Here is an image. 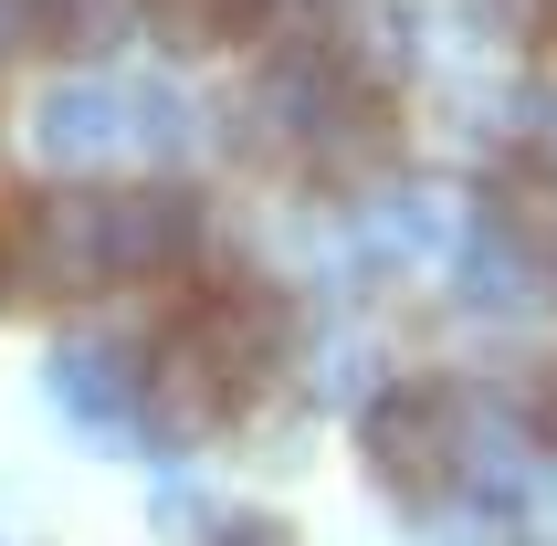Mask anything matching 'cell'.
Segmentation results:
<instances>
[{"label":"cell","mask_w":557,"mask_h":546,"mask_svg":"<svg viewBox=\"0 0 557 546\" xmlns=\"http://www.w3.org/2000/svg\"><path fill=\"white\" fill-rule=\"evenodd\" d=\"M158 525H169V536H211V516H200V494H180V484L158 494Z\"/></svg>","instance_id":"cell-12"},{"label":"cell","mask_w":557,"mask_h":546,"mask_svg":"<svg viewBox=\"0 0 557 546\" xmlns=\"http://www.w3.org/2000/svg\"><path fill=\"white\" fill-rule=\"evenodd\" d=\"M11 284H22V252H0V305H11Z\"/></svg>","instance_id":"cell-15"},{"label":"cell","mask_w":557,"mask_h":546,"mask_svg":"<svg viewBox=\"0 0 557 546\" xmlns=\"http://www.w3.org/2000/svg\"><path fill=\"white\" fill-rule=\"evenodd\" d=\"M358 452H369L379 494H400V505H442V494L463 484V452H473L463 389H442V379H400V389H379L369 410H358Z\"/></svg>","instance_id":"cell-1"},{"label":"cell","mask_w":557,"mask_h":546,"mask_svg":"<svg viewBox=\"0 0 557 546\" xmlns=\"http://www.w3.org/2000/svg\"><path fill=\"white\" fill-rule=\"evenodd\" d=\"M126 116H137V148H180L189 137V106L169 85H126Z\"/></svg>","instance_id":"cell-10"},{"label":"cell","mask_w":557,"mask_h":546,"mask_svg":"<svg viewBox=\"0 0 557 546\" xmlns=\"http://www.w3.org/2000/svg\"><path fill=\"white\" fill-rule=\"evenodd\" d=\"M243 399H252V389H243V379H232V368H221L189 326H180V336L148 358V399H137V421H148L158 452H189V442H211V431L232 421Z\"/></svg>","instance_id":"cell-3"},{"label":"cell","mask_w":557,"mask_h":546,"mask_svg":"<svg viewBox=\"0 0 557 546\" xmlns=\"http://www.w3.org/2000/svg\"><path fill=\"white\" fill-rule=\"evenodd\" d=\"M126 22H137V0H32V42H53V53H106Z\"/></svg>","instance_id":"cell-9"},{"label":"cell","mask_w":557,"mask_h":546,"mask_svg":"<svg viewBox=\"0 0 557 546\" xmlns=\"http://www.w3.org/2000/svg\"><path fill=\"white\" fill-rule=\"evenodd\" d=\"M106 221H116V273H180L189 252H200V232H211V211H200V189L180 179H148V189H106Z\"/></svg>","instance_id":"cell-5"},{"label":"cell","mask_w":557,"mask_h":546,"mask_svg":"<svg viewBox=\"0 0 557 546\" xmlns=\"http://www.w3.org/2000/svg\"><path fill=\"white\" fill-rule=\"evenodd\" d=\"M137 22L169 53H211V42H252V32L274 22V0H137Z\"/></svg>","instance_id":"cell-8"},{"label":"cell","mask_w":557,"mask_h":546,"mask_svg":"<svg viewBox=\"0 0 557 546\" xmlns=\"http://www.w3.org/2000/svg\"><path fill=\"white\" fill-rule=\"evenodd\" d=\"M200 546H295V525H284V516H252V505H243V516H211V536H200Z\"/></svg>","instance_id":"cell-11"},{"label":"cell","mask_w":557,"mask_h":546,"mask_svg":"<svg viewBox=\"0 0 557 546\" xmlns=\"http://www.w3.org/2000/svg\"><path fill=\"white\" fill-rule=\"evenodd\" d=\"M527 421H536V442L557 452V368H536V389H527Z\"/></svg>","instance_id":"cell-13"},{"label":"cell","mask_w":557,"mask_h":546,"mask_svg":"<svg viewBox=\"0 0 557 546\" xmlns=\"http://www.w3.org/2000/svg\"><path fill=\"white\" fill-rule=\"evenodd\" d=\"M189 336H200V347H211L243 389H263V379L295 358V295H284V284L232 273V284H211V295L189 305Z\"/></svg>","instance_id":"cell-4"},{"label":"cell","mask_w":557,"mask_h":546,"mask_svg":"<svg viewBox=\"0 0 557 546\" xmlns=\"http://www.w3.org/2000/svg\"><path fill=\"white\" fill-rule=\"evenodd\" d=\"M22 273L42 295H95L116 284V221H106V189H42L22 211Z\"/></svg>","instance_id":"cell-2"},{"label":"cell","mask_w":557,"mask_h":546,"mask_svg":"<svg viewBox=\"0 0 557 546\" xmlns=\"http://www.w3.org/2000/svg\"><path fill=\"white\" fill-rule=\"evenodd\" d=\"M22 42H32V0H0V63L22 53Z\"/></svg>","instance_id":"cell-14"},{"label":"cell","mask_w":557,"mask_h":546,"mask_svg":"<svg viewBox=\"0 0 557 546\" xmlns=\"http://www.w3.org/2000/svg\"><path fill=\"white\" fill-rule=\"evenodd\" d=\"M547 169H557V158H547Z\"/></svg>","instance_id":"cell-16"},{"label":"cell","mask_w":557,"mask_h":546,"mask_svg":"<svg viewBox=\"0 0 557 546\" xmlns=\"http://www.w3.org/2000/svg\"><path fill=\"white\" fill-rule=\"evenodd\" d=\"M32 148L53 169H95V158L137 148V116H126V85H53L32 106Z\"/></svg>","instance_id":"cell-7"},{"label":"cell","mask_w":557,"mask_h":546,"mask_svg":"<svg viewBox=\"0 0 557 546\" xmlns=\"http://www.w3.org/2000/svg\"><path fill=\"white\" fill-rule=\"evenodd\" d=\"M42 389H53L85 431H126L137 399H148V358H126V347H106V336H63L53 358H42Z\"/></svg>","instance_id":"cell-6"}]
</instances>
